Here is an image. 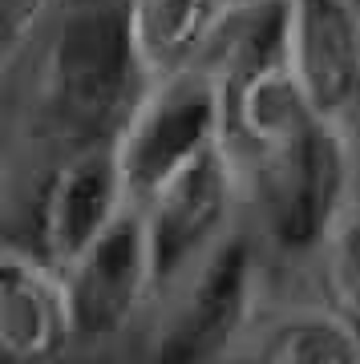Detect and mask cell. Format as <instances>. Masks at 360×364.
I'll list each match as a JSON object with an SVG mask.
<instances>
[{"label":"cell","instance_id":"cell-14","mask_svg":"<svg viewBox=\"0 0 360 364\" xmlns=\"http://www.w3.org/2000/svg\"><path fill=\"white\" fill-rule=\"evenodd\" d=\"M316 287L324 308H332L348 328L360 332V203L316 255Z\"/></svg>","mask_w":360,"mask_h":364},{"label":"cell","instance_id":"cell-2","mask_svg":"<svg viewBox=\"0 0 360 364\" xmlns=\"http://www.w3.org/2000/svg\"><path fill=\"white\" fill-rule=\"evenodd\" d=\"M243 174L255 231L283 259H316L328 235L360 203V150L348 117H316L287 146L243 158Z\"/></svg>","mask_w":360,"mask_h":364},{"label":"cell","instance_id":"cell-8","mask_svg":"<svg viewBox=\"0 0 360 364\" xmlns=\"http://www.w3.org/2000/svg\"><path fill=\"white\" fill-rule=\"evenodd\" d=\"M78 344L65 272L37 247L9 239L0 251V352L9 364H53Z\"/></svg>","mask_w":360,"mask_h":364},{"label":"cell","instance_id":"cell-5","mask_svg":"<svg viewBox=\"0 0 360 364\" xmlns=\"http://www.w3.org/2000/svg\"><path fill=\"white\" fill-rule=\"evenodd\" d=\"M247 207L243 158L231 138L211 154L194 158L186 170L166 178L138 207L154 255L158 296H170L198 263L239 227Z\"/></svg>","mask_w":360,"mask_h":364},{"label":"cell","instance_id":"cell-7","mask_svg":"<svg viewBox=\"0 0 360 364\" xmlns=\"http://www.w3.org/2000/svg\"><path fill=\"white\" fill-rule=\"evenodd\" d=\"M134 210L117 142H90L53 158L37 198V243L57 267L78 259Z\"/></svg>","mask_w":360,"mask_h":364},{"label":"cell","instance_id":"cell-10","mask_svg":"<svg viewBox=\"0 0 360 364\" xmlns=\"http://www.w3.org/2000/svg\"><path fill=\"white\" fill-rule=\"evenodd\" d=\"M227 97H231V146L243 158L271 154L304 134L316 117H328L316 109L292 61L231 85Z\"/></svg>","mask_w":360,"mask_h":364},{"label":"cell","instance_id":"cell-6","mask_svg":"<svg viewBox=\"0 0 360 364\" xmlns=\"http://www.w3.org/2000/svg\"><path fill=\"white\" fill-rule=\"evenodd\" d=\"M61 272L78 344L85 348L122 340L146 316L150 304H162L154 255H150V239H146V223L138 207L117 227H110L93 247L81 251L78 259L65 263Z\"/></svg>","mask_w":360,"mask_h":364},{"label":"cell","instance_id":"cell-11","mask_svg":"<svg viewBox=\"0 0 360 364\" xmlns=\"http://www.w3.org/2000/svg\"><path fill=\"white\" fill-rule=\"evenodd\" d=\"M231 90L263 69L292 61V0H227L219 25L198 53Z\"/></svg>","mask_w":360,"mask_h":364},{"label":"cell","instance_id":"cell-1","mask_svg":"<svg viewBox=\"0 0 360 364\" xmlns=\"http://www.w3.org/2000/svg\"><path fill=\"white\" fill-rule=\"evenodd\" d=\"M150 81L134 37V0H28L9 25V117L53 158L114 142Z\"/></svg>","mask_w":360,"mask_h":364},{"label":"cell","instance_id":"cell-4","mask_svg":"<svg viewBox=\"0 0 360 364\" xmlns=\"http://www.w3.org/2000/svg\"><path fill=\"white\" fill-rule=\"evenodd\" d=\"M231 138V97L206 61H191L150 81L117 134L134 207H142L166 178L186 170Z\"/></svg>","mask_w":360,"mask_h":364},{"label":"cell","instance_id":"cell-3","mask_svg":"<svg viewBox=\"0 0 360 364\" xmlns=\"http://www.w3.org/2000/svg\"><path fill=\"white\" fill-rule=\"evenodd\" d=\"M268 243L255 227H235L170 296L150 344V364H223L263 324Z\"/></svg>","mask_w":360,"mask_h":364},{"label":"cell","instance_id":"cell-12","mask_svg":"<svg viewBox=\"0 0 360 364\" xmlns=\"http://www.w3.org/2000/svg\"><path fill=\"white\" fill-rule=\"evenodd\" d=\"M255 364H360V332L316 299L259 324Z\"/></svg>","mask_w":360,"mask_h":364},{"label":"cell","instance_id":"cell-13","mask_svg":"<svg viewBox=\"0 0 360 364\" xmlns=\"http://www.w3.org/2000/svg\"><path fill=\"white\" fill-rule=\"evenodd\" d=\"M227 0H134V37L146 69L162 77L198 61Z\"/></svg>","mask_w":360,"mask_h":364},{"label":"cell","instance_id":"cell-9","mask_svg":"<svg viewBox=\"0 0 360 364\" xmlns=\"http://www.w3.org/2000/svg\"><path fill=\"white\" fill-rule=\"evenodd\" d=\"M292 69L316 109L348 117L360 102V0H292Z\"/></svg>","mask_w":360,"mask_h":364}]
</instances>
